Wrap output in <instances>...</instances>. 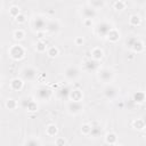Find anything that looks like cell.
<instances>
[{"label":"cell","instance_id":"6da1fadb","mask_svg":"<svg viewBox=\"0 0 146 146\" xmlns=\"http://www.w3.org/2000/svg\"><path fill=\"white\" fill-rule=\"evenodd\" d=\"M111 30H112V26H111L108 23H106V22L99 23V24L97 25V27H96L97 33H98L99 35H102V36H106V35L110 33Z\"/></svg>","mask_w":146,"mask_h":146},{"label":"cell","instance_id":"7a4b0ae2","mask_svg":"<svg viewBox=\"0 0 146 146\" xmlns=\"http://www.w3.org/2000/svg\"><path fill=\"white\" fill-rule=\"evenodd\" d=\"M35 95H36V97H38L40 100H47V99H49V97L51 96V90H50L49 88H47V87H40V88L36 90Z\"/></svg>","mask_w":146,"mask_h":146},{"label":"cell","instance_id":"3957f363","mask_svg":"<svg viewBox=\"0 0 146 146\" xmlns=\"http://www.w3.org/2000/svg\"><path fill=\"white\" fill-rule=\"evenodd\" d=\"M47 24H48V23H46V21H44L43 17H41V16H38V17H35V18L33 19V26H34V29L38 30V31H41V30L47 29Z\"/></svg>","mask_w":146,"mask_h":146},{"label":"cell","instance_id":"277c9868","mask_svg":"<svg viewBox=\"0 0 146 146\" xmlns=\"http://www.w3.org/2000/svg\"><path fill=\"white\" fill-rule=\"evenodd\" d=\"M99 79L102 80V81H104V82H110L111 80H112V76H113V73H112V71L111 70H108V68H103V70H100L99 71Z\"/></svg>","mask_w":146,"mask_h":146},{"label":"cell","instance_id":"5b68a950","mask_svg":"<svg viewBox=\"0 0 146 146\" xmlns=\"http://www.w3.org/2000/svg\"><path fill=\"white\" fill-rule=\"evenodd\" d=\"M23 55H24V50H23V48L21 46H14V47H11V49H10V56L13 58L17 59V58H21Z\"/></svg>","mask_w":146,"mask_h":146},{"label":"cell","instance_id":"8992f818","mask_svg":"<svg viewBox=\"0 0 146 146\" xmlns=\"http://www.w3.org/2000/svg\"><path fill=\"white\" fill-rule=\"evenodd\" d=\"M36 76V71L32 67H25L23 70V78L26 80H33Z\"/></svg>","mask_w":146,"mask_h":146},{"label":"cell","instance_id":"52a82bcc","mask_svg":"<svg viewBox=\"0 0 146 146\" xmlns=\"http://www.w3.org/2000/svg\"><path fill=\"white\" fill-rule=\"evenodd\" d=\"M78 75H79V71H78L76 67L70 66V67H67L66 71H65V76H66L67 79H71V80H72V79H75Z\"/></svg>","mask_w":146,"mask_h":146},{"label":"cell","instance_id":"ba28073f","mask_svg":"<svg viewBox=\"0 0 146 146\" xmlns=\"http://www.w3.org/2000/svg\"><path fill=\"white\" fill-rule=\"evenodd\" d=\"M116 94H117V89H116L115 87H113V86H108V87H106V88L104 89V95H105L107 98H110V99L114 98V97L116 96Z\"/></svg>","mask_w":146,"mask_h":146},{"label":"cell","instance_id":"9c48e42d","mask_svg":"<svg viewBox=\"0 0 146 146\" xmlns=\"http://www.w3.org/2000/svg\"><path fill=\"white\" fill-rule=\"evenodd\" d=\"M82 14L87 19H91L96 15V10L92 7H84L82 10Z\"/></svg>","mask_w":146,"mask_h":146},{"label":"cell","instance_id":"30bf717a","mask_svg":"<svg viewBox=\"0 0 146 146\" xmlns=\"http://www.w3.org/2000/svg\"><path fill=\"white\" fill-rule=\"evenodd\" d=\"M68 110L71 113H78L82 110V105L80 104V102H71L68 104Z\"/></svg>","mask_w":146,"mask_h":146},{"label":"cell","instance_id":"8fae6325","mask_svg":"<svg viewBox=\"0 0 146 146\" xmlns=\"http://www.w3.org/2000/svg\"><path fill=\"white\" fill-rule=\"evenodd\" d=\"M84 68L87 70V71H89V72H91V71H95L96 68H97V62L95 60V59H88V60H86V63H84Z\"/></svg>","mask_w":146,"mask_h":146},{"label":"cell","instance_id":"7c38bea8","mask_svg":"<svg viewBox=\"0 0 146 146\" xmlns=\"http://www.w3.org/2000/svg\"><path fill=\"white\" fill-rule=\"evenodd\" d=\"M70 92H71V91H70V89L65 87V88H62V89L58 91V96H59L60 98H63V99H64V98L66 99V98H68V97H70Z\"/></svg>","mask_w":146,"mask_h":146},{"label":"cell","instance_id":"4fadbf2b","mask_svg":"<svg viewBox=\"0 0 146 146\" xmlns=\"http://www.w3.org/2000/svg\"><path fill=\"white\" fill-rule=\"evenodd\" d=\"M70 96L73 98V102H80L81 97H82V94L80 92V90H73L70 92Z\"/></svg>","mask_w":146,"mask_h":146},{"label":"cell","instance_id":"5bb4252c","mask_svg":"<svg viewBox=\"0 0 146 146\" xmlns=\"http://www.w3.org/2000/svg\"><path fill=\"white\" fill-rule=\"evenodd\" d=\"M102 133V128L100 127H91L90 128V135L92 137H98Z\"/></svg>","mask_w":146,"mask_h":146},{"label":"cell","instance_id":"9a60e30c","mask_svg":"<svg viewBox=\"0 0 146 146\" xmlns=\"http://www.w3.org/2000/svg\"><path fill=\"white\" fill-rule=\"evenodd\" d=\"M47 29L49 30V31H57L58 30V24L56 23V22H49L48 24H47Z\"/></svg>","mask_w":146,"mask_h":146},{"label":"cell","instance_id":"2e32d148","mask_svg":"<svg viewBox=\"0 0 146 146\" xmlns=\"http://www.w3.org/2000/svg\"><path fill=\"white\" fill-rule=\"evenodd\" d=\"M103 56V51L100 50V49H94L92 50V59H98V58H100Z\"/></svg>","mask_w":146,"mask_h":146},{"label":"cell","instance_id":"e0dca14e","mask_svg":"<svg viewBox=\"0 0 146 146\" xmlns=\"http://www.w3.org/2000/svg\"><path fill=\"white\" fill-rule=\"evenodd\" d=\"M144 98H145V96H144L143 92H137V94H135V96H133V100H135V102H138V103L144 102Z\"/></svg>","mask_w":146,"mask_h":146},{"label":"cell","instance_id":"ac0fdd59","mask_svg":"<svg viewBox=\"0 0 146 146\" xmlns=\"http://www.w3.org/2000/svg\"><path fill=\"white\" fill-rule=\"evenodd\" d=\"M25 146H40V143H39L36 139L31 138V139H29V140L25 143Z\"/></svg>","mask_w":146,"mask_h":146},{"label":"cell","instance_id":"d6986e66","mask_svg":"<svg viewBox=\"0 0 146 146\" xmlns=\"http://www.w3.org/2000/svg\"><path fill=\"white\" fill-rule=\"evenodd\" d=\"M137 38H135V36H131V38H129L128 40H127V46H129L130 48H133V46H135V43L137 42Z\"/></svg>","mask_w":146,"mask_h":146},{"label":"cell","instance_id":"ffe728a7","mask_svg":"<svg viewBox=\"0 0 146 146\" xmlns=\"http://www.w3.org/2000/svg\"><path fill=\"white\" fill-rule=\"evenodd\" d=\"M135 127H138L137 129H143L144 128V121L143 120H137L135 122Z\"/></svg>","mask_w":146,"mask_h":146},{"label":"cell","instance_id":"44dd1931","mask_svg":"<svg viewBox=\"0 0 146 146\" xmlns=\"http://www.w3.org/2000/svg\"><path fill=\"white\" fill-rule=\"evenodd\" d=\"M116 139V137H115V135H113V133H111V135H108L107 136V138H106V140H107V143H112V141H114Z\"/></svg>","mask_w":146,"mask_h":146},{"label":"cell","instance_id":"7402d4cb","mask_svg":"<svg viewBox=\"0 0 146 146\" xmlns=\"http://www.w3.org/2000/svg\"><path fill=\"white\" fill-rule=\"evenodd\" d=\"M7 106H8L9 108H13V107L15 106V102H14L13 99H8V102H7Z\"/></svg>","mask_w":146,"mask_h":146},{"label":"cell","instance_id":"603a6c76","mask_svg":"<svg viewBox=\"0 0 146 146\" xmlns=\"http://www.w3.org/2000/svg\"><path fill=\"white\" fill-rule=\"evenodd\" d=\"M56 54H57V49L51 48V49L49 50V55H50V56H56Z\"/></svg>","mask_w":146,"mask_h":146},{"label":"cell","instance_id":"cb8c5ba5","mask_svg":"<svg viewBox=\"0 0 146 146\" xmlns=\"http://www.w3.org/2000/svg\"><path fill=\"white\" fill-rule=\"evenodd\" d=\"M15 35H16V36H15L16 39H22V38H23V36H22L23 33H22L21 31H19V32H15Z\"/></svg>","mask_w":146,"mask_h":146},{"label":"cell","instance_id":"d4e9b609","mask_svg":"<svg viewBox=\"0 0 146 146\" xmlns=\"http://www.w3.org/2000/svg\"><path fill=\"white\" fill-rule=\"evenodd\" d=\"M123 5H124L123 2H116V3H115V6H116V8H120V7H122Z\"/></svg>","mask_w":146,"mask_h":146}]
</instances>
